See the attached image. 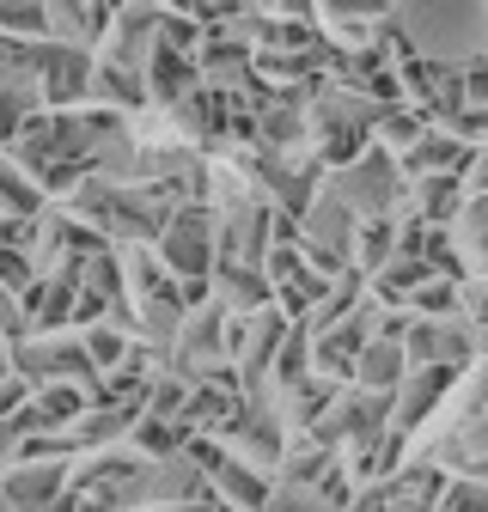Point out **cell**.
<instances>
[{"label": "cell", "mask_w": 488, "mask_h": 512, "mask_svg": "<svg viewBox=\"0 0 488 512\" xmlns=\"http://www.w3.org/2000/svg\"><path fill=\"white\" fill-rule=\"evenodd\" d=\"M391 19L415 49L440 55V61H452V55L476 61L488 49V7H397Z\"/></svg>", "instance_id": "6da1fadb"}, {"label": "cell", "mask_w": 488, "mask_h": 512, "mask_svg": "<svg viewBox=\"0 0 488 512\" xmlns=\"http://www.w3.org/2000/svg\"><path fill=\"white\" fill-rule=\"evenodd\" d=\"M159 244H165V263H171L183 281H196L202 269H214V214H208L202 202L177 208V214L165 220Z\"/></svg>", "instance_id": "7a4b0ae2"}, {"label": "cell", "mask_w": 488, "mask_h": 512, "mask_svg": "<svg viewBox=\"0 0 488 512\" xmlns=\"http://www.w3.org/2000/svg\"><path fill=\"white\" fill-rule=\"evenodd\" d=\"M403 360H409V354H403L397 342H373V348H360L354 366H360V384H366V391H391V384L403 378Z\"/></svg>", "instance_id": "3957f363"}, {"label": "cell", "mask_w": 488, "mask_h": 512, "mask_svg": "<svg viewBox=\"0 0 488 512\" xmlns=\"http://www.w3.org/2000/svg\"><path fill=\"white\" fill-rule=\"evenodd\" d=\"M458 208V183L452 177H421V220H446Z\"/></svg>", "instance_id": "277c9868"}, {"label": "cell", "mask_w": 488, "mask_h": 512, "mask_svg": "<svg viewBox=\"0 0 488 512\" xmlns=\"http://www.w3.org/2000/svg\"><path fill=\"white\" fill-rule=\"evenodd\" d=\"M379 128H385V141H391V147H415V141L427 135V122H421L415 110H385Z\"/></svg>", "instance_id": "5b68a950"}, {"label": "cell", "mask_w": 488, "mask_h": 512, "mask_svg": "<svg viewBox=\"0 0 488 512\" xmlns=\"http://www.w3.org/2000/svg\"><path fill=\"white\" fill-rule=\"evenodd\" d=\"M0 202L13 208V220H25V214H37V189H31V183H19V177H13V165H0Z\"/></svg>", "instance_id": "8992f818"}, {"label": "cell", "mask_w": 488, "mask_h": 512, "mask_svg": "<svg viewBox=\"0 0 488 512\" xmlns=\"http://www.w3.org/2000/svg\"><path fill=\"white\" fill-rule=\"evenodd\" d=\"M0 25L37 37V31H49V7H0Z\"/></svg>", "instance_id": "52a82bcc"}, {"label": "cell", "mask_w": 488, "mask_h": 512, "mask_svg": "<svg viewBox=\"0 0 488 512\" xmlns=\"http://www.w3.org/2000/svg\"><path fill=\"white\" fill-rule=\"evenodd\" d=\"M415 305H421V311H458V287H434V281H421Z\"/></svg>", "instance_id": "ba28073f"}, {"label": "cell", "mask_w": 488, "mask_h": 512, "mask_svg": "<svg viewBox=\"0 0 488 512\" xmlns=\"http://www.w3.org/2000/svg\"><path fill=\"white\" fill-rule=\"evenodd\" d=\"M86 354H92V360H98V366H110V360H116V354H122V342H116V336H110V330H104V324H92V336H86Z\"/></svg>", "instance_id": "9c48e42d"}, {"label": "cell", "mask_w": 488, "mask_h": 512, "mask_svg": "<svg viewBox=\"0 0 488 512\" xmlns=\"http://www.w3.org/2000/svg\"><path fill=\"white\" fill-rule=\"evenodd\" d=\"M159 25H165V49H190V43H196V25L183 19V13H165Z\"/></svg>", "instance_id": "30bf717a"}, {"label": "cell", "mask_w": 488, "mask_h": 512, "mask_svg": "<svg viewBox=\"0 0 488 512\" xmlns=\"http://www.w3.org/2000/svg\"><path fill=\"white\" fill-rule=\"evenodd\" d=\"M446 512H488V494H482V482H464V488L446 500Z\"/></svg>", "instance_id": "8fae6325"}, {"label": "cell", "mask_w": 488, "mask_h": 512, "mask_svg": "<svg viewBox=\"0 0 488 512\" xmlns=\"http://www.w3.org/2000/svg\"><path fill=\"white\" fill-rule=\"evenodd\" d=\"M7 366H13V348H0V378H7Z\"/></svg>", "instance_id": "7c38bea8"}]
</instances>
